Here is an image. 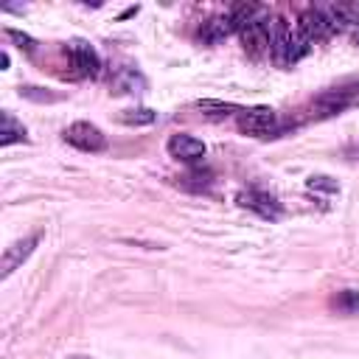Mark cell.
I'll use <instances>...</instances> for the list:
<instances>
[{"mask_svg":"<svg viewBox=\"0 0 359 359\" xmlns=\"http://www.w3.org/2000/svg\"><path fill=\"white\" fill-rule=\"evenodd\" d=\"M118 121L126 123V126H149V123L157 121V112L149 109V107H135V109H123L118 115Z\"/></svg>","mask_w":359,"mask_h":359,"instance_id":"cell-19","label":"cell"},{"mask_svg":"<svg viewBox=\"0 0 359 359\" xmlns=\"http://www.w3.org/2000/svg\"><path fill=\"white\" fill-rule=\"evenodd\" d=\"M165 149H168V154L177 160V163H185V165H199L202 163V157H205V143L199 140V137H194V135H185V132H180V135H171L168 137V143H165Z\"/></svg>","mask_w":359,"mask_h":359,"instance_id":"cell-9","label":"cell"},{"mask_svg":"<svg viewBox=\"0 0 359 359\" xmlns=\"http://www.w3.org/2000/svg\"><path fill=\"white\" fill-rule=\"evenodd\" d=\"M65 53H67V59H70V65H73V70H76L79 79H95L101 73V56H98V50L90 42L73 39L65 48Z\"/></svg>","mask_w":359,"mask_h":359,"instance_id":"cell-8","label":"cell"},{"mask_svg":"<svg viewBox=\"0 0 359 359\" xmlns=\"http://www.w3.org/2000/svg\"><path fill=\"white\" fill-rule=\"evenodd\" d=\"M236 202H238V208H244V210H250L266 222H278L283 216L280 202L269 191H261V188H241L236 194Z\"/></svg>","mask_w":359,"mask_h":359,"instance_id":"cell-6","label":"cell"},{"mask_svg":"<svg viewBox=\"0 0 359 359\" xmlns=\"http://www.w3.org/2000/svg\"><path fill=\"white\" fill-rule=\"evenodd\" d=\"M236 126L250 135V137H278L289 129V123H283L278 118V112L272 107H241V112L236 115Z\"/></svg>","mask_w":359,"mask_h":359,"instance_id":"cell-3","label":"cell"},{"mask_svg":"<svg viewBox=\"0 0 359 359\" xmlns=\"http://www.w3.org/2000/svg\"><path fill=\"white\" fill-rule=\"evenodd\" d=\"M230 34H236V28H233V22H230L227 14H216V17L205 20L202 28H199V39L208 42V45H216V42L227 39Z\"/></svg>","mask_w":359,"mask_h":359,"instance_id":"cell-12","label":"cell"},{"mask_svg":"<svg viewBox=\"0 0 359 359\" xmlns=\"http://www.w3.org/2000/svg\"><path fill=\"white\" fill-rule=\"evenodd\" d=\"M241 42H244V50L252 53V56H264L272 50V34H275V17L266 11L264 17H258L255 22L244 25L241 31Z\"/></svg>","mask_w":359,"mask_h":359,"instance_id":"cell-5","label":"cell"},{"mask_svg":"<svg viewBox=\"0 0 359 359\" xmlns=\"http://www.w3.org/2000/svg\"><path fill=\"white\" fill-rule=\"evenodd\" d=\"M180 185H182L185 191H196V194H199V191H208V188L213 185V174H210V171H202L199 165H194V168L180 180Z\"/></svg>","mask_w":359,"mask_h":359,"instance_id":"cell-18","label":"cell"},{"mask_svg":"<svg viewBox=\"0 0 359 359\" xmlns=\"http://www.w3.org/2000/svg\"><path fill=\"white\" fill-rule=\"evenodd\" d=\"M39 238H42V233H31V236L14 241L11 247H6V252H3V264H0V278H8L20 264H25V261L31 258V252L36 250Z\"/></svg>","mask_w":359,"mask_h":359,"instance_id":"cell-10","label":"cell"},{"mask_svg":"<svg viewBox=\"0 0 359 359\" xmlns=\"http://www.w3.org/2000/svg\"><path fill=\"white\" fill-rule=\"evenodd\" d=\"M146 90V79L137 67H129V65H121L112 70V79H109V93L112 95H135V93H143Z\"/></svg>","mask_w":359,"mask_h":359,"instance_id":"cell-11","label":"cell"},{"mask_svg":"<svg viewBox=\"0 0 359 359\" xmlns=\"http://www.w3.org/2000/svg\"><path fill=\"white\" fill-rule=\"evenodd\" d=\"M6 34H8V39H14L25 53H34V50H36V42H34L28 34H20L17 28H6Z\"/></svg>","mask_w":359,"mask_h":359,"instance_id":"cell-20","label":"cell"},{"mask_svg":"<svg viewBox=\"0 0 359 359\" xmlns=\"http://www.w3.org/2000/svg\"><path fill=\"white\" fill-rule=\"evenodd\" d=\"M331 306L339 314H345V317L359 314V289H342V292H337L334 300H331Z\"/></svg>","mask_w":359,"mask_h":359,"instance_id":"cell-17","label":"cell"},{"mask_svg":"<svg viewBox=\"0 0 359 359\" xmlns=\"http://www.w3.org/2000/svg\"><path fill=\"white\" fill-rule=\"evenodd\" d=\"M20 95H25L31 101H56L59 98L53 93H42V87H20Z\"/></svg>","mask_w":359,"mask_h":359,"instance_id":"cell-21","label":"cell"},{"mask_svg":"<svg viewBox=\"0 0 359 359\" xmlns=\"http://www.w3.org/2000/svg\"><path fill=\"white\" fill-rule=\"evenodd\" d=\"M309 188L311 191H328V194H337V182L331 177H309Z\"/></svg>","mask_w":359,"mask_h":359,"instance_id":"cell-22","label":"cell"},{"mask_svg":"<svg viewBox=\"0 0 359 359\" xmlns=\"http://www.w3.org/2000/svg\"><path fill=\"white\" fill-rule=\"evenodd\" d=\"M309 50H311V42L297 31V25L292 28L283 17H275V34H272V50H269L275 65L278 67H292Z\"/></svg>","mask_w":359,"mask_h":359,"instance_id":"cell-2","label":"cell"},{"mask_svg":"<svg viewBox=\"0 0 359 359\" xmlns=\"http://www.w3.org/2000/svg\"><path fill=\"white\" fill-rule=\"evenodd\" d=\"M266 11H269V8H266V6H261V3H236V6L227 11V17H230L233 28H236V31H241L244 25L255 22L258 17H264Z\"/></svg>","mask_w":359,"mask_h":359,"instance_id":"cell-13","label":"cell"},{"mask_svg":"<svg viewBox=\"0 0 359 359\" xmlns=\"http://www.w3.org/2000/svg\"><path fill=\"white\" fill-rule=\"evenodd\" d=\"M67 359H93V356H87V353H70Z\"/></svg>","mask_w":359,"mask_h":359,"instance_id":"cell-23","label":"cell"},{"mask_svg":"<svg viewBox=\"0 0 359 359\" xmlns=\"http://www.w3.org/2000/svg\"><path fill=\"white\" fill-rule=\"evenodd\" d=\"M62 137H65L73 149H79V151H90V154L107 149V135H104L95 123H90V121H73V123L62 132Z\"/></svg>","mask_w":359,"mask_h":359,"instance_id":"cell-7","label":"cell"},{"mask_svg":"<svg viewBox=\"0 0 359 359\" xmlns=\"http://www.w3.org/2000/svg\"><path fill=\"white\" fill-rule=\"evenodd\" d=\"M196 109H199L205 118H210V121H222V118H227V115H238V112H241L238 104H230V101H213V98L196 101Z\"/></svg>","mask_w":359,"mask_h":359,"instance_id":"cell-14","label":"cell"},{"mask_svg":"<svg viewBox=\"0 0 359 359\" xmlns=\"http://www.w3.org/2000/svg\"><path fill=\"white\" fill-rule=\"evenodd\" d=\"M28 140V132L25 126L6 109L3 112V129H0V146H11V143H25Z\"/></svg>","mask_w":359,"mask_h":359,"instance_id":"cell-15","label":"cell"},{"mask_svg":"<svg viewBox=\"0 0 359 359\" xmlns=\"http://www.w3.org/2000/svg\"><path fill=\"white\" fill-rule=\"evenodd\" d=\"M328 11L337 20L339 31L359 28V3H334V6H328Z\"/></svg>","mask_w":359,"mask_h":359,"instance_id":"cell-16","label":"cell"},{"mask_svg":"<svg viewBox=\"0 0 359 359\" xmlns=\"http://www.w3.org/2000/svg\"><path fill=\"white\" fill-rule=\"evenodd\" d=\"M351 107H359V79L339 81V84L323 90L320 95H314L309 104V115L314 121H325V118L342 115Z\"/></svg>","mask_w":359,"mask_h":359,"instance_id":"cell-1","label":"cell"},{"mask_svg":"<svg viewBox=\"0 0 359 359\" xmlns=\"http://www.w3.org/2000/svg\"><path fill=\"white\" fill-rule=\"evenodd\" d=\"M297 31L314 45L317 39H328L334 34H339L337 20L331 17L328 6H309L300 17H297Z\"/></svg>","mask_w":359,"mask_h":359,"instance_id":"cell-4","label":"cell"}]
</instances>
